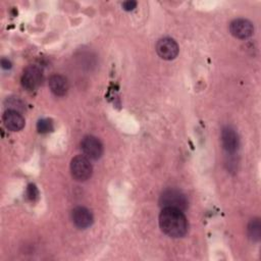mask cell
<instances>
[{"label": "cell", "instance_id": "6da1fadb", "mask_svg": "<svg viewBox=\"0 0 261 261\" xmlns=\"http://www.w3.org/2000/svg\"><path fill=\"white\" fill-rule=\"evenodd\" d=\"M161 230L170 238H181L188 232L189 223L182 211L173 208H162L159 215Z\"/></svg>", "mask_w": 261, "mask_h": 261}, {"label": "cell", "instance_id": "7a4b0ae2", "mask_svg": "<svg viewBox=\"0 0 261 261\" xmlns=\"http://www.w3.org/2000/svg\"><path fill=\"white\" fill-rule=\"evenodd\" d=\"M159 205L162 208H173L180 211H185L189 202L186 195L177 189H166L164 190L159 198Z\"/></svg>", "mask_w": 261, "mask_h": 261}, {"label": "cell", "instance_id": "3957f363", "mask_svg": "<svg viewBox=\"0 0 261 261\" xmlns=\"http://www.w3.org/2000/svg\"><path fill=\"white\" fill-rule=\"evenodd\" d=\"M70 172L72 177L77 181H85L89 179L93 172L92 164L85 155H76L71 159Z\"/></svg>", "mask_w": 261, "mask_h": 261}, {"label": "cell", "instance_id": "277c9868", "mask_svg": "<svg viewBox=\"0 0 261 261\" xmlns=\"http://www.w3.org/2000/svg\"><path fill=\"white\" fill-rule=\"evenodd\" d=\"M20 82L24 89L34 91L38 89L43 82V71L36 65H30L24 68Z\"/></svg>", "mask_w": 261, "mask_h": 261}, {"label": "cell", "instance_id": "5b68a950", "mask_svg": "<svg viewBox=\"0 0 261 261\" xmlns=\"http://www.w3.org/2000/svg\"><path fill=\"white\" fill-rule=\"evenodd\" d=\"M81 148L84 155L92 160H98L103 154V145L101 141L91 135L83 138Z\"/></svg>", "mask_w": 261, "mask_h": 261}, {"label": "cell", "instance_id": "8992f818", "mask_svg": "<svg viewBox=\"0 0 261 261\" xmlns=\"http://www.w3.org/2000/svg\"><path fill=\"white\" fill-rule=\"evenodd\" d=\"M179 48L177 43L171 38H162L156 44L157 54L164 60H172L178 54Z\"/></svg>", "mask_w": 261, "mask_h": 261}, {"label": "cell", "instance_id": "52a82bcc", "mask_svg": "<svg viewBox=\"0 0 261 261\" xmlns=\"http://www.w3.org/2000/svg\"><path fill=\"white\" fill-rule=\"evenodd\" d=\"M229 32L234 38L245 40L253 35L254 27L246 18H236L229 23Z\"/></svg>", "mask_w": 261, "mask_h": 261}, {"label": "cell", "instance_id": "ba28073f", "mask_svg": "<svg viewBox=\"0 0 261 261\" xmlns=\"http://www.w3.org/2000/svg\"><path fill=\"white\" fill-rule=\"evenodd\" d=\"M221 143L224 151L228 154H233L240 147V139L236 129L226 125L221 130Z\"/></svg>", "mask_w": 261, "mask_h": 261}, {"label": "cell", "instance_id": "9c48e42d", "mask_svg": "<svg viewBox=\"0 0 261 261\" xmlns=\"http://www.w3.org/2000/svg\"><path fill=\"white\" fill-rule=\"evenodd\" d=\"M71 219H72L73 224L76 227L82 228V229L90 227L94 221L92 212L84 206H77L72 209Z\"/></svg>", "mask_w": 261, "mask_h": 261}, {"label": "cell", "instance_id": "30bf717a", "mask_svg": "<svg viewBox=\"0 0 261 261\" xmlns=\"http://www.w3.org/2000/svg\"><path fill=\"white\" fill-rule=\"evenodd\" d=\"M2 120L5 127L11 132H18L24 126V118L16 110L7 109L3 113Z\"/></svg>", "mask_w": 261, "mask_h": 261}, {"label": "cell", "instance_id": "8fae6325", "mask_svg": "<svg viewBox=\"0 0 261 261\" xmlns=\"http://www.w3.org/2000/svg\"><path fill=\"white\" fill-rule=\"evenodd\" d=\"M49 88L55 96L62 97L68 91L67 79L61 74H52L49 77Z\"/></svg>", "mask_w": 261, "mask_h": 261}, {"label": "cell", "instance_id": "7c38bea8", "mask_svg": "<svg viewBox=\"0 0 261 261\" xmlns=\"http://www.w3.org/2000/svg\"><path fill=\"white\" fill-rule=\"evenodd\" d=\"M248 236L254 242H259L261 239V222L259 218L251 219L248 224Z\"/></svg>", "mask_w": 261, "mask_h": 261}, {"label": "cell", "instance_id": "4fadbf2b", "mask_svg": "<svg viewBox=\"0 0 261 261\" xmlns=\"http://www.w3.org/2000/svg\"><path fill=\"white\" fill-rule=\"evenodd\" d=\"M37 129L40 134H48L53 130V122L51 119L42 118L37 122Z\"/></svg>", "mask_w": 261, "mask_h": 261}, {"label": "cell", "instance_id": "5bb4252c", "mask_svg": "<svg viewBox=\"0 0 261 261\" xmlns=\"http://www.w3.org/2000/svg\"><path fill=\"white\" fill-rule=\"evenodd\" d=\"M25 195H27V198L28 200L30 201H36L39 197V191L37 189V187L34 185V184H30L27 188V192H25Z\"/></svg>", "mask_w": 261, "mask_h": 261}, {"label": "cell", "instance_id": "9a60e30c", "mask_svg": "<svg viewBox=\"0 0 261 261\" xmlns=\"http://www.w3.org/2000/svg\"><path fill=\"white\" fill-rule=\"evenodd\" d=\"M122 9L125 11H132L137 7V1L134 0H128V1H124L121 4Z\"/></svg>", "mask_w": 261, "mask_h": 261}, {"label": "cell", "instance_id": "2e32d148", "mask_svg": "<svg viewBox=\"0 0 261 261\" xmlns=\"http://www.w3.org/2000/svg\"><path fill=\"white\" fill-rule=\"evenodd\" d=\"M11 62L7 58H2L1 59V67L3 69H10L11 68Z\"/></svg>", "mask_w": 261, "mask_h": 261}]
</instances>
